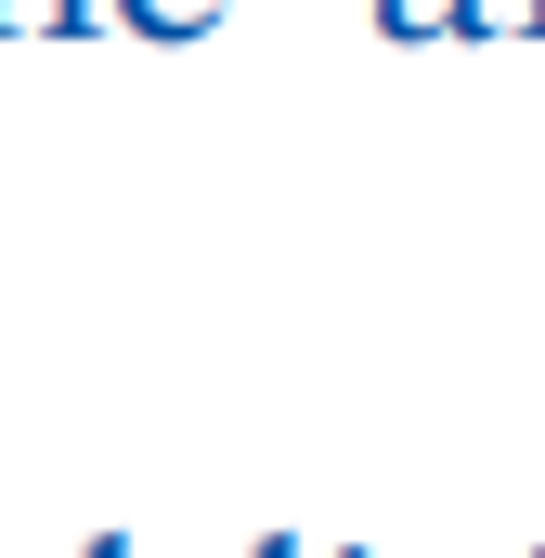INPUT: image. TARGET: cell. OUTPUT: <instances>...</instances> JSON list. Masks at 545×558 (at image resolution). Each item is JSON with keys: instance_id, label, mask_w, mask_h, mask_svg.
Here are the masks:
<instances>
[{"instance_id": "6da1fadb", "label": "cell", "mask_w": 545, "mask_h": 558, "mask_svg": "<svg viewBox=\"0 0 545 558\" xmlns=\"http://www.w3.org/2000/svg\"><path fill=\"white\" fill-rule=\"evenodd\" d=\"M105 26H131V39H208L221 0H105Z\"/></svg>"}, {"instance_id": "7a4b0ae2", "label": "cell", "mask_w": 545, "mask_h": 558, "mask_svg": "<svg viewBox=\"0 0 545 558\" xmlns=\"http://www.w3.org/2000/svg\"><path fill=\"white\" fill-rule=\"evenodd\" d=\"M377 26H390V39H468L481 0H377Z\"/></svg>"}, {"instance_id": "3957f363", "label": "cell", "mask_w": 545, "mask_h": 558, "mask_svg": "<svg viewBox=\"0 0 545 558\" xmlns=\"http://www.w3.org/2000/svg\"><path fill=\"white\" fill-rule=\"evenodd\" d=\"M92 13H105V0H0V39H26V26H39V39H78Z\"/></svg>"}, {"instance_id": "277c9868", "label": "cell", "mask_w": 545, "mask_h": 558, "mask_svg": "<svg viewBox=\"0 0 545 558\" xmlns=\"http://www.w3.org/2000/svg\"><path fill=\"white\" fill-rule=\"evenodd\" d=\"M261 558H299V533H261Z\"/></svg>"}, {"instance_id": "5b68a950", "label": "cell", "mask_w": 545, "mask_h": 558, "mask_svg": "<svg viewBox=\"0 0 545 558\" xmlns=\"http://www.w3.org/2000/svg\"><path fill=\"white\" fill-rule=\"evenodd\" d=\"M92 558H131V533H105V546H92Z\"/></svg>"}]
</instances>
